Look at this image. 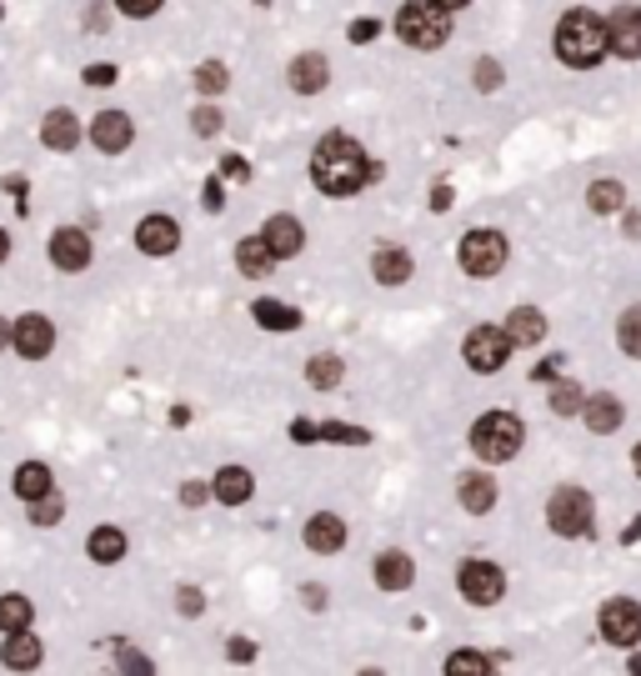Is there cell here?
I'll return each instance as SVG.
<instances>
[{"instance_id":"6da1fadb","label":"cell","mask_w":641,"mask_h":676,"mask_svg":"<svg viewBox=\"0 0 641 676\" xmlns=\"http://www.w3.org/2000/svg\"><path fill=\"white\" fill-rule=\"evenodd\" d=\"M386 176V166H376V161L361 151V141H351V136H341V130H331V136H321L311 151V181L321 195H356L367 191L371 181H381Z\"/></svg>"},{"instance_id":"7a4b0ae2","label":"cell","mask_w":641,"mask_h":676,"mask_svg":"<svg viewBox=\"0 0 641 676\" xmlns=\"http://www.w3.org/2000/svg\"><path fill=\"white\" fill-rule=\"evenodd\" d=\"M551 46H556V61L572 65V71H597L612 55V30H606V21L597 11H566L556 21Z\"/></svg>"},{"instance_id":"3957f363","label":"cell","mask_w":641,"mask_h":676,"mask_svg":"<svg viewBox=\"0 0 641 676\" xmlns=\"http://www.w3.org/2000/svg\"><path fill=\"white\" fill-rule=\"evenodd\" d=\"M396 36L411 51H441L451 40V11L436 0H406L401 15H396Z\"/></svg>"},{"instance_id":"277c9868","label":"cell","mask_w":641,"mask_h":676,"mask_svg":"<svg viewBox=\"0 0 641 676\" xmlns=\"http://www.w3.org/2000/svg\"><path fill=\"white\" fill-rule=\"evenodd\" d=\"M526 442V426L522 417H511V411H486V417H476L472 426V451L482 456V461H516V451H522Z\"/></svg>"},{"instance_id":"5b68a950","label":"cell","mask_w":641,"mask_h":676,"mask_svg":"<svg viewBox=\"0 0 641 676\" xmlns=\"http://www.w3.org/2000/svg\"><path fill=\"white\" fill-rule=\"evenodd\" d=\"M547 526L556 536H566V541L591 536V526H597V501H591L587 486H556L547 501Z\"/></svg>"},{"instance_id":"8992f818","label":"cell","mask_w":641,"mask_h":676,"mask_svg":"<svg viewBox=\"0 0 641 676\" xmlns=\"http://www.w3.org/2000/svg\"><path fill=\"white\" fill-rule=\"evenodd\" d=\"M457 260L466 276H501V266L511 260V241L501 231H491V226H476V231L461 235Z\"/></svg>"},{"instance_id":"52a82bcc","label":"cell","mask_w":641,"mask_h":676,"mask_svg":"<svg viewBox=\"0 0 641 676\" xmlns=\"http://www.w3.org/2000/svg\"><path fill=\"white\" fill-rule=\"evenodd\" d=\"M511 352H516V341L507 336V326H472L466 341H461V356H466L476 377H497Z\"/></svg>"},{"instance_id":"ba28073f","label":"cell","mask_w":641,"mask_h":676,"mask_svg":"<svg viewBox=\"0 0 641 676\" xmlns=\"http://www.w3.org/2000/svg\"><path fill=\"white\" fill-rule=\"evenodd\" d=\"M457 586H461V597L472 601V607H497V601L507 597V576H501L497 561H461Z\"/></svg>"},{"instance_id":"9c48e42d","label":"cell","mask_w":641,"mask_h":676,"mask_svg":"<svg viewBox=\"0 0 641 676\" xmlns=\"http://www.w3.org/2000/svg\"><path fill=\"white\" fill-rule=\"evenodd\" d=\"M597 626H602L606 647H637L641 641V607L631 597H612L602 607V616H597Z\"/></svg>"},{"instance_id":"30bf717a","label":"cell","mask_w":641,"mask_h":676,"mask_svg":"<svg viewBox=\"0 0 641 676\" xmlns=\"http://www.w3.org/2000/svg\"><path fill=\"white\" fill-rule=\"evenodd\" d=\"M51 266L55 271H66V276H76V271H86L91 266V235L80 231V226H55L51 231Z\"/></svg>"},{"instance_id":"8fae6325","label":"cell","mask_w":641,"mask_h":676,"mask_svg":"<svg viewBox=\"0 0 641 676\" xmlns=\"http://www.w3.org/2000/svg\"><path fill=\"white\" fill-rule=\"evenodd\" d=\"M86 136H91V145L101 156H120V151H131V141H136V120L126 116V111H101Z\"/></svg>"},{"instance_id":"7c38bea8","label":"cell","mask_w":641,"mask_h":676,"mask_svg":"<svg viewBox=\"0 0 641 676\" xmlns=\"http://www.w3.org/2000/svg\"><path fill=\"white\" fill-rule=\"evenodd\" d=\"M15 352L26 356V361H46L55 352V321L40 311H26L15 321Z\"/></svg>"},{"instance_id":"4fadbf2b","label":"cell","mask_w":641,"mask_h":676,"mask_svg":"<svg viewBox=\"0 0 641 676\" xmlns=\"http://www.w3.org/2000/svg\"><path fill=\"white\" fill-rule=\"evenodd\" d=\"M286 80H291V91L296 95H321L331 86V61L321 51H302L286 65Z\"/></svg>"},{"instance_id":"5bb4252c","label":"cell","mask_w":641,"mask_h":676,"mask_svg":"<svg viewBox=\"0 0 641 676\" xmlns=\"http://www.w3.org/2000/svg\"><path fill=\"white\" fill-rule=\"evenodd\" d=\"M606 30H612V55L641 61V5H616Z\"/></svg>"},{"instance_id":"9a60e30c","label":"cell","mask_w":641,"mask_h":676,"mask_svg":"<svg viewBox=\"0 0 641 676\" xmlns=\"http://www.w3.org/2000/svg\"><path fill=\"white\" fill-rule=\"evenodd\" d=\"M371 582L381 586V591H406V586L416 582V561L406 557V551H376V561H371Z\"/></svg>"},{"instance_id":"2e32d148","label":"cell","mask_w":641,"mask_h":676,"mask_svg":"<svg viewBox=\"0 0 641 676\" xmlns=\"http://www.w3.org/2000/svg\"><path fill=\"white\" fill-rule=\"evenodd\" d=\"M40 145L46 151H76L80 145V120L76 111H66V105H55V111H46V120H40Z\"/></svg>"},{"instance_id":"e0dca14e","label":"cell","mask_w":641,"mask_h":676,"mask_svg":"<svg viewBox=\"0 0 641 676\" xmlns=\"http://www.w3.org/2000/svg\"><path fill=\"white\" fill-rule=\"evenodd\" d=\"M261 235H266V246H271L275 260H296L306 251V226L296 221V216H271Z\"/></svg>"},{"instance_id":"ac0fdd59","label":"cell","mask_w":641,"mask_h":676,"mask_svg":"<svg viewBox=\"0 0 641 676\" xmlns=\"http://www.w3.org/2000/svg\"><path fill=\"white\" fill-rule=\"evenodd\" d=\"M136 246H141L145 256H170V251L181 246V226L156 211V216H145V221L136 226Z\"/></svg>"},{"instance_id":"d6986e66","label":"cell","mask_w":641,"mask_h":676,"mask_svg":"<svg viewBox=\"0 0 641 676\" xmlns=\"http://www.w3.org/2000/svg\"><path fill=\"white\" fill-rule=\"evenodd\" d=\"M581 421H587V431H597V436H612V431H621V421H627V406H621V396H612V391H597V396H587V406H581Z\"/></svg>"},{"instance_id":"ffe728a7","label":"cell","mask_w":641,"mask_h":676,"mask_svg":"<svg viewBox=\"0 0 641 676\" xmlns=\"http://www.w3.org/2000/svg\"><path fill=\"white\" fill-rule=\"evenodd\" d=\"M306 547H311L316 557H336V551L346 547V521H341L336 511H316V516L306 521Z\"/></svg>"},{"instance_id":"44dd1931","label":"cell","mask_w":641,"mask_h":676,"mask_svg":"<svg viewBox=\"0 0 641 676\" xmlns=\"http://www.w3.org/2000/svg\"><path fill=\"white\" fill-rule=\"evenodd\" d=\"M457 501H461V511L486 516V511L497 507V482H491L486 471H461L457 476Z\"/></svg>"},{"instance_id":"7402d4cb","label":"cell","mask_w":641,"mask_h":676,"mask_svg":"<svg viewBox=\"0 0 641 676\" xmlns=\"http://www.w3.org/2000/svg\"><path fill=\"white\" fill-rule=\"evenodd\" d=\"M251 492H256V476L246 467H221L210 476V496L221 501V507H246Z\"/></svg>"},{"instance_id":"603a6c76","label":"cell","mask_w":641,"mask_h":676,"mask_svg":"<svg viewBox=\"0 0 641 676\" xmlns=\"http://www.w3.org/2000/svg\"><path fill=\"white\" fill-rule=\"evenodd\" d=\"M371 276H376L381 286H406V281H411V256H406V246L381 241V246L371 251Z\"/></svg>"},{"instance_id":"cb8c5ba5","label":"cell","mask_w":641,"mask_h":676,"mask_svg":"<svg viewBox=\"0 0 641 676\" xmlns=\"http://www.w3.org/2000/svg\"><path fill=\"white\" fill-rule=\"evenodd\" d=\"M236 271L246 276V281H266V276L275 271V256H271V246H266V235H241L236 241Z\"/></svg>"},{"instance_id":"d4e9b609","label":"cell","mask_w":641,"mask_h":676,"mask_svg":"<svg viewBox=\"0 0 641 676\" xmlns=\"http://www.w3.org/2000/svg\"><path fill=\"white\" fill-rule=\"evenodd\" d=\"M0 662L11 666V672H36L40 666V637L36 632H5V647H0Z\"/></svg>"},{"instance_id":"484cf974","label":"cell","mask_w":641,"mask_h":676,"mask_svg":"<svg viewBox=\"0 0 641 676\" xmlns=\"http://www.w3.org/2000/svg\"><path fill=\"white\" fill-rule=\"evenodd\" d=\"M11 492L21 496V501H40V496L46 492H55V476H51V467H46V461H21V467H15V476H11Z\"/></svg>"},{"instance_id":"4316f807","label":"cell","mask_w":641,"mask_h":676,"mask_svg":"<svg viewBox=\"0 0 641 676\" xmlns=\"http://www.w3.org/2000/svg\"><path fill=\"white\" fill-rule=\"evenodd\" d=\"M501 326H507V336L516 341V346H541V336H547V316H541V306H516Z\"/></svg>"},{"instance_id":"83f0119b","label":"cell","mask_w":641,"mask_h":676,"mask_svg":"<svg viewBox=\"0 0 641 676\" xmlns=\"http://www.w3.org/2000/svg\"><path fill=\"white\" fill-rule=\"evenodd\" d=\"M86 557H91L95 566H116V561L126 557V532H120V526H95V532L86 536Z\"/></svg>"},{"instance_id":"f1b7e54d","label":"cell","mask_w":641,"mask_h":676,"mask_svg":"<svg viewBox=\"0 0 641 676\" xmlns=\"http://www.w3.org/2000/svg\"><path fill=\"white\" fill-rule=\"evenodd\" d=\"M341 377H346V361H341L336 352H316L311 361H306V381H311L316 391H336Z\"/></svg>"},{"instance_id":"f546056e","label":"cell","mask_w":641,"mask_h":676,"mask_svg":"<svg viewBox=\"0 0 641 676\" xmlns=\"http://www.w3.org/2000/svg\"><path fill=\"white\" fill-rule=\"evenodd\" d=\"M587 206L597 211V216H616V211H627V186H621V181H612V176H602V181H591Z\"/></svg>"},{"instance_id":"4dcf8cb0","label":"cell","mask_w":641,"mask_h":676,"mask_svg":"<svg viewBox=\"0 0 641 676\" xmlns=\"http://www.w3.org/2000/svg\"><path fill=\"white\" fill-rule=\"evenodd\" d=\"M251 316H256L266 331H296V326H302V311H296V306H281V301H271V296L256 301Z\"/></svg>"},{"instance_id":"1f68e13d","label":"cell","mask_w":641,"mask_h":676,"mask_svg":"<svg viewBox=\"0 0 641 676\" xmlns=\"http://www.w3.org/2000/svg\"><path fill=\"white\" fill-rule=\"evenodd\" d=\"M30 622H36V607H30V597H21V591H5V597H0V632H26Z\"/></svg>"},{"instance_id":"d6a6232c","label":"cell","mask_w":641,"mask_h":676,"mask_svg":"<svg viewBox=\"0 0 641 676\" xmlns=\"http://www.w3.org/2000/svg\"><path fill=\"white\" fill-rule=\"evenodd\" d=\"M581 406H587L581 381H566V377L551 381V411H556V417H581Z\"/></svg>"},{"instance_id":"836d02e7","label":"cell","mask_w":641,"mask_h":676,"mask_svg":"<svg viewBox=\"0 0 641 676\" xmlns=\"http://www.w3.org/2000/svg\"><path fill=\"white\" fill-rule=\"evenodd\" d=\"M191 86H196L206 101H210V95H226V86H231V71H226L221 61H201L196 76H191Z\"/></svg>"},{"instance_id":"e575fe53","label":"cell","mask_w":641,"mask_h":676,"mask_svg":"<svg viewBox=\"0 0 641 676\" xmlns=\"http://www.w3.org/2000/svg\"><path fill=\"white\" fill-rule=\"evenodd\" d=\"M316 442H331V446H371V431L367 426H341V421H321V426H316Z\"/></svg>"},{"instance_id":"d590c367","label":"cell","mask_w":641,"mask_h":676,"mask_svg":"<svg viewBox=\"0 0 641 676\" xmlns=\"http://www.w3.org/2000/svg\"><path fill=\"white\" fill-rule=\"evenodd\" d=\"M486 672H497V662L482 656V651H451L446 656V676H486Z\"/></svg>"},{"instance_id":"8d00e7d4","label":"cell","mask_w":641,"mask_h":676,"mask_svg":"<svg viewBox=\"0 0 641 676\" xmlns=\"http://www.w3.org/2000/svg\"><path fill=\"white\" fill-rule=\"evenodd\" d=\"M616 346H621L627 356H637V361H641V306L621 311V321H616Z\"/></svg>"},{"instance_id":"74e56055","label":"cell","mask_w":641,"mask_h":676,"mask_svg":"<svg viewBox=\"0 0 641 676\" xmlns=\"http://www.w3.org/2000/svg\"><path fill=\"white\" fill-rule=\"evenodd\" d=\"M66 516V496L61 492H46L40 501H30V526H55Z\"/></svg>"},{"instance_id":"f35d334b","label":"cell","mask_w":641,"mask_h":676,"mask_svg":"<svg viewBox=\"0 0 641 676\" xmlns=\"http://www.w3.org/2000/svg\"><path fill=\"white\" fill-rule=\"evenodd\" d=\"M472 80H476V91H482V95H491V91H501V80H507V71H501V61L482 55V61H476V71H472Z\"/></svg>"},{"instance_id":"ab89813d","label":"cell","mask_w":641,"mask_h":676,"mask_svg":"<svg viewBox=\"0 0 641 676\" xmlns=\"http://www.w3.org/2000/svg\"><path fill=\"white\" fill-rule=\"evenodd\" d=\"M226 126V116H221V105H196V111H191V130H196V136H216V130Z\"/></svg>"},{"instance_id":"60d3db41","label":"cell","mask_w":641,"mask_h":676,"mask_svg":"<svg viewBox=\"0 0 641 676\" xmlns=\"http://www.w3.org/2000/svg\"><path fill=\"white\" fill-rule=\"evenodd\" d=\"M176 607H181V616H201L206 612V591L201 586H176Z\"/></svg>"},{"instance_id":"b9f144b4","label":"cell","mask_w":641,"mask_h":676,"mask_svg":"<svg viewBox=\"0 0 641 676\" xmlns=\"http://www.w3.org/2000/svg\"><path fill=\"white\" fill-rule=\"evenodd\" d=\"M116 666L120 672H151V656L136 647H126V641H116Z\"/></svg>"},{"instance_id":"7bdbcfd3","label":"cell","mask_w":641,"mask_h":676,"mask_svg":"<svg viewBox=\"0 0 641 676\" xmlns=\"http://www.w3.org/2000/svg\"><path fill=\"white\" fill-rule=\"evenodd\" d=\"M161 5H166V0H116V11H120V15H131V21H151Z\"/></svg>"},{"instance_id":"ee69618b","label":"cell","mask_w":641,"mask_h":676,"mask_svg":"<svg viewBox=\"0 0 641 676\" xmlns=\"http://www.w3.org/2000/svg\"><path fill=\"white\" fill-rule=\"evenodd\" d=\"M201 206H206L210 216H216V211L226 206V186H221V176H210V181L201 186Z\"/></svg>"},{"instance_id":"f6af8a7d","label":"cell","mask_w":641,"mask_h":676,"mask_svg":"<svg viewBox=\"0 0 641 676\" xmlns=\"http://www.w3.org/2000/svg\"><path fill=\"white\" fill-rule=\"evenodd\" d=\"M226 656H231L236 666L256 662V641H251V637H231V641H226Z\"/></svg>"},{"instance_id":"bcb514c9","label":"cell","mask_w":641,"mask_h":676,"mask_svg":"<svg viewBox=\"0 0 641 676\" xmlns=\"http://www.w3.org/2000/svg\"><path fill=\"white\" fill-rule=\"evenodd\" d=\"M210 482H181V507H206Z\"/></svg>"},{"instance_id":"7dc6e473","label":"cell","mask_w":641,"mask_h":676,"mask_svg":"<svg viewBox=\"0 0 641 676\" xmlns=\"http://www.w3.org/2000/svg\"><path fill=\"white\" fill-rule=\"evenodd\" d=\"M562 356H547V361H541V366H531V381H537V386H541V381H556V377H562Z\"/></svg>"},{"instance_id":"c3c4849f","label":"cell","mask_w":641,"mask_h":676,"mask_svg":"<svg viewBox=\"0 0 641 676\" xmlns=\"http://www.w3.org/2000/svg\"><path fill=\"white\" fill-rule=\"evenodd\" d=\"M86 86H95V91H101V86H111V80H116V65H86Z\"/></svg>"},{"instance_id":"681fc988","label":"cell","mask_w":641,"mask_h":676,"mask_svg":"<svg viewBox=\"0 0 641 676\" xmlns=\"http://www.w3.org/2000/svg\"><path fill=\"white\" fill-rule=\"evenodd\" d=\"M221 176H226V181H251L246 156H226V161H221Z\"/></svg>"},{"instance_id":"f907efd6","label":"cell","mask_w":641,"mask_h":676,"mask_svg":"<svg viewBox=\"0 0 641 676\" xmlns=\"http://www.w3.org/2000/svg\"><path fill=\"white\" fill-rule=\"evenodd\" d=\"M302 601H306V607H311V612H326V586H302Z\"/></svg>"},{"instance_id":"816d5d0a","label":"cell","mask_w":641,"mask_h":676,"mask_svg":"<svg viewBox=\"0 0 641 676\" xmlns=\"http://www.w3.org/2000/svg\"><path fill=\"white\" fill-rule=\"evenodd\" d=\"M376 36H381V21H356V26H351L356 46H367V40H376Z\"/></svg>"},{"instance_id":"f5cc1de1","label":"cell","mask_w":641,"mask_h":676,"mask_svg":"<svg viewBox=\"0 0 641 676\" xmlns=\"http://www.w3.org/2000/svg\"><path fill=\"white\" fill-rule=\"evenodd\" d=\"M291 442L311 446V442H316V421H291Z\"/></svg>"},{"instance_id":"db71d44e","label":"cell","mask_w":641,"mask_h":676,"mask_svg":"<svg viewBox=\"0 0 641 676\" xmlns=\"http://www.w3.org/2000/svg\"><path fill=\"white\" fill-rule=\"evenodd\" d=\"M11 346H15V321L0 316V352H11Z\"/></svg>"},{"instance_id":"11a10c76","label":"cell","mask_w":641,"mask_h":676,"mask_svg":"<svg viewBox=\"0 0 641 676\" xmlns=\"http://www.w3.org/2000/svg\"><path fill=\"white\" fill-rule=\"evenodd\" d=\"M432 211H451V186H436L432 191Z\"/></svg>"},{"instance_id":"9f6ffc18","label":"cell","mask_w":641,"mask_h":676,"mask_svg":"<svg viewBox=\"0 0 641 676\" xmlns=\"http://www.w3.org/2000/svg\"><path fill=\"white\" fill-rule=\"evenodd\" d=\"M105 26H111V15L105 11H86V30H105Z\"/></svg>"},{"instance_id":"6f0895ef","label":"cell","mask_w":641,"mask_h":676,"mask_svg":"<svg viewBox=\"0 0 641 676\" xmlns=\"http://www.w3.org/2000/svg\"><path fill=\"white\" fill-rule=\"evenodd\" d=\"M5 191H11V195H21V201H26V181H21V176H5Z\"/></svg>"},{"instance_id":"680465c9","label":"cell","mask_w":641,"mask_h":676,"mask_svg":"<svg viewBox=\"0 0 641 676\" xmlns=\"http://www.w3.org/2000/svg\"><path fill=\"white\" fill-rule=\"evenodd\" d=\"M436 5H446V11H466L472 0H436Z\"/></svg>"},{"instance_id":"91938a15","label":"cell","mask_w":641,"mask_h":676,"mask_svg":"<svg viewBox=\"0 0 641 676\" xmlns=\"http://www.w3.org/2000/svg\"><path fill=\"white\" fill-rule=\"evenodd\" d=\"M5 256H11V235L0 231V260H5Z\"/></svg>"},{"instance_id":"94428289","label":"cell","mask_w":641,"mask_h":676,"mask_svg":"<svg viewBox=\"0 0 641 676\" xmlns=\"http://www.w3.org/2000/svg\"><path fill=\"white\" fill-rule=\"evenodd\" d=\"M631 467H637V476H641V442L631 446Z\"/></svg>"},{"instance_id":"6125c7cd","label":"cell","mask_w":641,"mask_h":676,"mask_svg":"<svg viewBox=\"0 0 641 676\" xmlns=\"http://www.w3.org/2000/svg\"><path fill=\"white\" fill-rule=\"evenodd\" d=\"M0 15H5V5H0Z\"/></svg>"}]
</instances>
